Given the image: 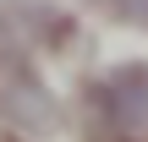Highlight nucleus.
I'll list each match as a JSON object with an SVG mask.
<instances>
[{
	"mask_svg": "<svg viewBox=\"0 0 148 142\" xmlns=\"http://www.w3.org/2000/svg\"><path fill=\"white\" fill-rule=\"evenodd\" d=\"M93 5H121V0H93Z\"/></svg>",
	"mask_w": 148,
	"mask_h": 142,
	"instance_id": "nucleus-5",
	"label": "nucleus"
},
{
	"mask_svg": "<svg viewBox=\"0 0 148 142\" xmlns=\"http://www.w3.org/2000/svg\"><path fill=\"white\" fill-rule=\"evenodd\" d=\"M99 109L121 137H148V71L126 66L99 82Z\"/></svg>",
	"mask_w": 148,
	"mask_h": 142,
	"instance_id": "nucleus-2",
	"label": "nucleus"
},
{
	"mask_svg": "<svg viewBox=\"0 0 148 142\" xmlns=\"http://www.w3.org/2000/svg\"><path fill=\"white\" fill-rule=\"evenodd\" d=\"M0 115L22 131V137H49V131H60V104H55V93L38 82V71L33 66H22V55H11V66L0 71Z\"/></svg>",
	"mask_w": 148,
	"mask_h": 142,
	"instance_id": "nucleus-1",
	"label": "nucleus"
},
{
	"mask_svg": "<svg viewBox=\"0 0 148 142\" xmlns=\"http://www.w3.org/2000/svg\"><path fill=\"white\" fill-rule=\"evenodd\" d=\"M22 27H33L44 44H60V38L71 33V22H60L44 0H16V33H22Z\"/></svg>",
	"mask_w": 148,
	"mask_h": 142,
	"instance_id": "nucleus-3",
	"label": "nucleus"
},
{
	"mask_svg": "<svg viewBox=\"0 0 148 142\" xmlns=\"http://www.w3.org/2000/svg\"><path fill=\"white\" fill-rule=\"evenodd\" d=\"M115 11H121L126 22H137V27H148V0H121Z\"/></svg>",
	"mask_w": 148,
	"mask_h": 142,
	"instance_id": "nucleus-4",
	"label": "nucleus"
}]
</instances>
